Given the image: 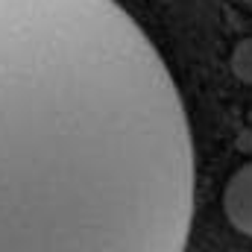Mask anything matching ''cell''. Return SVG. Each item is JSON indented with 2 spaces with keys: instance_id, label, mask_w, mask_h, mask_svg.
<instances>
[{
  "instance_id": "obj_1",
  "label": "cell",
  "mask_w": 252,
  "mask_h": 252,
  "mask_svg": "<svg viewBox=\"0 0 252 252\" xmlns=\"http://www.w3.org/2000/svg\"><path fill=\"white\" fill-rule=\"evenodd\" d=\"M193 188L182 94L118 0H0V252H185Z\"/></svg>"
},
{
  "instance_id": "obj_3",
  "label": "cell",
  "mask_w": 252,
  "mask_h": 252,
  "mask_svg": "<svg viewBox=\"0 0 252 252\" xmlns=\"http://www.w3.org/2000/svg\"><path fill=\"white\" fill-rule=\"evenodd\" d=\"M232 70L238 79L252 82V38H244L232 53Z\"/></svg>"
},
{
  "instance_id": "obj_2",
  "label": "cell",
  "mask_w": 252,
  "mask_h": 252,
  "mask_svg": "<svg viewBox=\"0 0 252 252\" xmlns=\"http://www.w3.org/2000/svg\"><path fill=\"white\" fill-rule=\"evenodd\" d=\"M223 211L241 235L252 238V161L241 164L229 176L223 190Z\"/></svg>"
}]
</instances>
